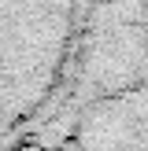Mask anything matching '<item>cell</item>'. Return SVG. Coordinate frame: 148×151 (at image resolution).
Masks as SVG:
<instances>
[{
    "instance_id": "obj_1",
    "label": "cell",
    "mask_w": 148,
    "mask_h": 151,
    "mask_svg": "<svg viewBox=\"0 0 148 151\" xmlns=\"http://www.w3.org/2000/svg\"><path fill=\"white\" fill-rule=\"evenodd\" d=\"M93 0H0V151L44 137L74 92Z\"/></svg>"
},
{
    "instance_id": "obj_2",
    "label": "cell",
    "mask_w": 148,
    "mask_h": 151,
    "mask_svg": "<svg viewBox=\"0 0 148 151\" xmlns=\"http://www.w3.org/2000/svg\"><path fill=\"white\" fill-rule=\"evenodd\" d=\"M48 144L59 151H148V74L85 100Z\"/></svg>"
},
{
    "instance_id": "obj_3",
    "label": "cell",
    "mask_w": 148,
    "mask_h": 151,
    "mask_svg": "<svg viewBox=\"0 0 148 151\" xmlns=\"http://www.w3.org/2000/svg\"><path fill=\"white\" fill-rule=\"evenodd\" d=\"M11 151H59V147H52L48 140H26V144H19V147H11Z\"/></svg>"
}]
</instances>
